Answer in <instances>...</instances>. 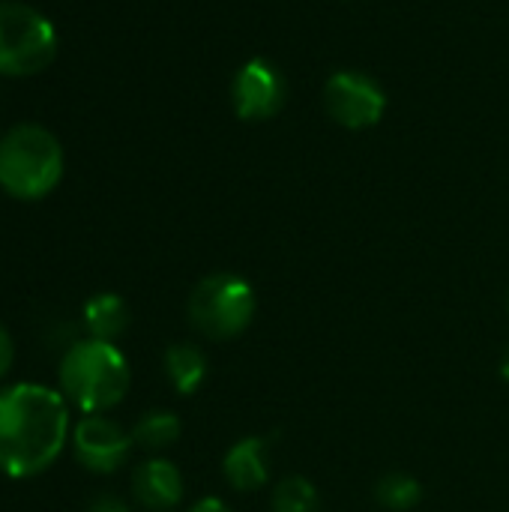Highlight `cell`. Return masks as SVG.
Segmentation results:
<instances>
[{"label":"cell","mask_w":509,"mask_h":512,"mask_svg":"<svg viewBox=\"0 0 509 512\" xmlns=\"http://www.w3.org/2000/svg\"><path fill=\"white\" fill-rule=\"evenodd\" d=\"M69 435V411L60 393L39 384H15L0 393V471L36 477L54 465Z\"/></svg>","instance_id":"obj_1"},{"label":"cell","mask_w":509,"mask_h":512,"mask_svg":"<svg viewBox=\"0 0 509 512\" xmlns=\"http://www.w3.org/2000/svg\"><path fill=\"white\" fill-rule=\"evenodd\" d=\"M60 387L78 411L105 414L117 408L129 390V363L114 342H75L60 360Z\"/></svg>","instance_id":"obj_2"},{"label":"cell","mask_w":509,"mask_h":512,"mask_svg":"<svg viewBox=\"0 0 509 512\" xmlns=\"http://www.w3.org/2000/svg\"><path fill=\"white\" fill-rule=\"evenodd\" d=\"M63 177L60 141L36 123L9 129L0 141V186L18 201L45 198Z\"/></svg>","instance_id":"obj_3"},{"label":"cell","mask_w":509,"mask_h":512,"mask_svg":"<svg viewBox=\"0 0 509 512\" xmlns=\"http://www.w3.org/2000/svg\"><path fill=\"white\" fill-rule=\"evenodd\" d=\"M255 312V288L237 273H210L189 294V321L213 342H228L246 333Z\"/></svg>","instance_id":"obj_4"},{"label":"cell","mask_w":509,"mask_h":512,"mask_svg":"<svg viewBox=\"0 0 509 512\" xmlns=\"http://www.w3.org/2000/svg\"><path fill=\"white\" fill-rule=\"evenodd\" d=\"M57 54L51 21L27 3L0 0V75H36Z\"/></svg>","instance_id":"obj_5"},{"label":"cell","mask_w":509,"mask_h":512,"mask_svg":"<svg viewBox=\"0 0 509 512\" xmlns=\"http://www.w3.org/2000/svg\"><path fill=\"white\" fill-rule=\"evenodd\" d=\"M324 108L345 129H369L381 120L387 93L372 75L342 69L333 72L324 84Z\"/></svg>","instance_id":"obj_6"},{"label":"cell","mask_w":509,"mask_h":512,"mask_svg":"<svg viewBox=\"0 0 509 512\" xmlns=\"http://www.w3.org/2000/svg\"><path fill=\"white\" fill-rule=\"evenodd\" d=\"M285 99H288L285 75L270 60L255 57L237 69L234 84H231V102L240 120H249V123L270 120L282 111Z\"/></svg>","instance_id":"obj_7"},{"label":"cell","mask_w":509,"mask_h":512,"mask_svg":"<svg viewBox=\"0 0 509 512\" xmlns=\"http://www.w3.org/2000/svg\"><path fill=\"white\" fill-rule=\"evenodd\" d=\"M135 447L132 432H123L114 420L102 414H87L72 435V450L78 465H84L93 474H114Z\"/></svg>","instance_id":"obj_8"},{"label":"cell","mask_w":509,"mask_h":512,"mask_svg":"<svg viewBox=\"0 0 509 512\" xmlns=\"http://www.w3.org/2000/svg\"><path fill=\"white\" fill-rule=\"evenodd\" d=\"M132 492L144 510H174L183 501V474L168 459H147L132 474Z\"/></svg>","instance_id":"obj_9"},{"label":"cell","mask_w":509,"mask_h":512,"mask_svg":"<svg viewBox=\"0 0 509 512\" xmlns=\"http://www.w3.org/2000/svg\"><path fill=\"white\" fill-rule=\"evenodd\" d=\"M222 477L234 492H258L270 477V447L264 438H240L222 459Z\"/></svg>","instance_id":"obj_10"},{"label":"cell","mask_w":509,"mask_h":512,"mask_svg":"<svg viewBox=\"0 0 509 512\" xmlns=\"http://www.w3.org/2000/svg\"><path fill=\"white\" fill-rule=\"evenodd\" d=\"M129 324V309L117 294H96L84 306V327L90 339L114 342Z\"/></svg>","instance_id":"obj_11"},{"label":"cell","mask_w":509,"mask_h":512,"mask_svg":"<svg viewBox=\"0 0 509 512\" xmlns=\"http://www.w3.org/2000/svg\"><path fill=\"white\" fill-rule=\"evenodd\" d=\"M165 375L171 381V387L180 393V396H192L201 384H204V375H207V357L189 345V342H180V345H171L165 351Z\"/></svg>","instance_id":"obj_12"},{"label":"cell","mask_w":509,"mask_h":512,"mask_svg":"<svg viewBox=\"0 0 509 512\" xmlns=\"http://www.w3.org/2000/svg\"><path fill=\"white\" fill-rule=\"evenodd\" d=\"M180 432H183V426H180L177 414H171V411H147V414L135 423L132 441H135V447H141V450L159 453V450L174 447L177 438H180Z\"/></svg>","instance_id":"obj_13"},{"label":"cell","mask_w":509,"mask_h":512,"mask_svg":"<svg viewBox=\"0 0 509 512\" xmlns=\"http://www.w3.org/2000/svg\"><path fill=\"white\" fill-rule=\"evenodd\" d=\"M423 498V486L408 474H387L375 486V501L390 512L414 510Z\"/></svg>","instance_id":"obj_14"},{"label":"cell","mask_w":509,"mask_h":512,"mask_svg":"<svg viewBox=\"0 0 509 512\" xmlns=\"http://www.w3.org/2000/svg\"><path fill=\"white\" fill-rule=\"evenodd\" d=\"M273 512H318V492L306 477H285L273 489Z\"/></svg>","instance_id":"obj_15"},{"label":"cell","mask_w":509,"mask_h":512,"mask_svg":"<svg viewBox=\"0 0 509 512\" xmlns=\"http://www.w3.org/2000/svg\"><path fill=\"white\" fill-rule=\"evenodd\" d=\"M12 360H15V345H12V336L6 333V327L0 324V378L12 369Z\"/></svg>","instance_id":"obj_16"},{"label":"cell","mask_w":509,"mask_h":512,"mask_svg":"<svg viewBox=\"0 0 509 512\" xmlns=\"http://www.w3.org/2000/svg\"><path fill=\"white\" fill-rule=\"evenodd\" d=\"M87 512H129V507H126L120 498H114V495H102V498H96V501L90 504V510Z\"/></svg>","instance_id":"obj_17"},{"label":"cell","mask_w":509,"mask_h":512,"mask_svg":"<svg viewBox=\"0 0 509 512\" xmlns=\"http://www.w3.org/2000/svg\"><path fill=\"white\" fill-rule=\"evenodd\" d=\"M189 512H231V510H228V504H222L219 498H204V501H198V504H195Z\"/></svg>","instance_id":"obj_18"},{"label":"cell","mask_w":509,"mask_h":512,"mask_svg":"<svg viewBox=\"0 0 509 512\" xmlns=\"http://www.w3.org/2000/svg\"><path fill=\"white\" fill-rule=\"evenodd\" d=\"M501 378L509 384V345L507 351H504V357H501Z\"/></svg>","instance_id":"obj_19"}]
</instances>
